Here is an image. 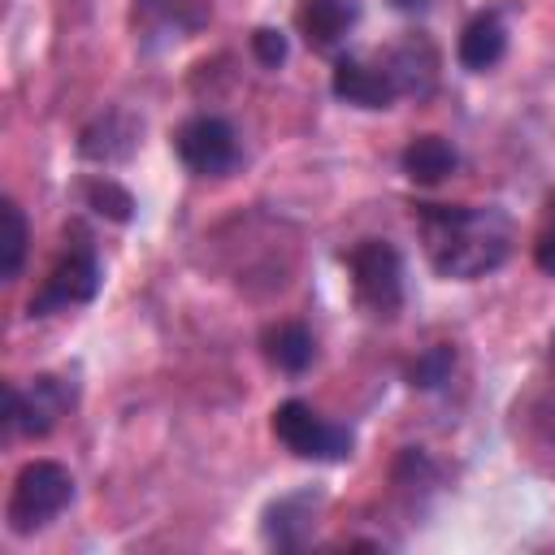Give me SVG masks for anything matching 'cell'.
Returning a JSON list of instances; mask_svg holds the SVG:
<instances>
[{
  "label": "cell",
  "instance_id": "obj_3",
  "mask_svg": "<svg viewBox=\"0 0 555 555\" xmlns=\"http://www.w3.org/2000/svg\"><path fill=\"white\" fill-rule=\"evenodd\" d=\"M343 260L351 269L356 304L369 317L390 321L403 308V256H399V247L386 238H360Z\"/></svg>",
  "mask_w": 555,
  "mask_h": 555
},
{
  "label": "cell",
  "instance_id": "obj_13",
  "mask_svg": "<svg viewBox=\"0 0 555 555\" xmlns=\"http://www.w3.org/2000/svg\"><path fill=\"white\" fill-rule=\"evenodd\" d=\"M399 87V95H429L434 91V78H438V52L429 48V39H408L399 43L386 61H382Z\"/></svg>",
  "mask_w": 555,
  "mask_h": 555
},
{
  "label": "cell",
  "instance_id": "obj_11",
  "mask_svg": "<svg viewBox=\"0 0 555 555\" xmlns=\"http://www.w3.org/2000/svg\"><path fill=\"white\" fill-rule=\"evenodd\" d=\"M134 17H139L143 35L186 39L208 26L212 0H134Z\"/></svg>",
  "mask_w": 555,
  "mask_h": 555
},
{
  "label": "cell",
  "instance_id": "obj_9",
  "mask_svg": "<svg viewBox=\"0 0 555 555\" xmlns=\"http://www.w3.org/2000/svg\"><path fill=\"white\" fill-rule=\"evenodd\" d=\"M330 91L343 104H356V108H390L399 100V87H395L390 69L386 65H369L360 56H338L334 61Z\"/></svg>",
  "mask_w": 555,
  "mask_h": 555
},
{
  "label": "cell",
  "instance_id": "obj_18",
  "mask_svg": "<svg viewBox=\"0 0 555 555\" xmlns=\"http://www.w3.org/2000/svg\"><path fill=\"white\" fill-rule=\"evenodd\" d=\"M82 199H87V208H95L108 221H130L134 217V195L113 178H91L82 186Z\"/></svg>",
  "mask_w": 555,
  "mask_h": 555
},
{
  "label": "cell",
  "instance_id": "obj_16",
  "mask_svg": "<svg viewBox=\"0 0 555 555\" xmlns=\"http://www.w3.org/2000/svg\"><path fill=\"white\" fill-rule=\"evenodd\" d=\"M321 494L312 490H299V494H286L278 499L269 512H264V538L273 546H299L304 542V525H308V507L317 503Z\"/></svg>",
  "mask_w": 555,
  "mask_h": 555
},
{
  "label": "cell",
  "instance_id": "obj_14",
  "mask_svg": "<svg viewBox=\"0 0 555 555\" xmlns=\"http://www.w3.org/2000/svg\"><path fill=\"white\" fill-rule=\"evenodd\" d=\"M455 165H460V152L442 134H416L403 147V173L421 186H438L447 173H455Z\"/></svg>",
  "mask_w": 555,
  "mask_h": 555
},
{
  "label": "cell",
  "instance_id": "obj_6",
  "mask_svg": "<svg viewBox=\"0 0 555 555\" xmlns=\"http://www.w3.org/2000/svg\"><path fill=\"white\" fill-rule=\"evenodd\" d=\"M273 434L286 451H295L299 460H325V464H338L351 455L356 438L347 425H334L325 421L312 403L304 399H286L273 408Z\"/></svg>",
  "mask_w": 555,
  "mask_h": 555
},
{
  "label": "cell",
  "instance_id": "obj_8",
  "mask_svg": "<svg viewBox=\"0 0 555 555\" xmlns=\"http://www.w3.org/2000/svg\"><path fill=\"white\" fill-rule=\"evenodd\" d=\"M139 134H143V121L126 108H104L95 113L82 134H78V156L82 160H95V165H121L134 156L139 147Z\"/></svg>",
  "mask_w": 555,
  "mask_h": 555
},
{
  "label": "cell",
  "instance_id": "obj_4",
  "mask_svg": "<svg viewBox=\"0 0 555 555\" xmlns=\"http://www.w3.org/2000/svg\"><path fill=\"white\" fill-rule=\"evenodd\" d=\"M78 386L69 377L56 373H35L26 386H4V429L9 434H26V438H43L56 429V421L74 408Z\"/></svg>",
  "mask_w": 555,
  "mask_h": 555
},
{
  "label": "cell",
  "instance_id": "obj_19",
  "mask_svg": "<svg viewBox=\"0 0 555 555\" xmlns=\"http://www.w3.org/2000/svg\"><path fill=\"white\" fill-rule=\"evenodd\" d=\"M451 369H455V351L447 343H438L425 356H416V364L408 369V382L421 386V390H434V386H442L451 377Z\"/></svg>",
  "mask_w": 555,
  "mask_h": 555
},
{
  "label": "cell",
  "instance_id": "obj_2",
  "mask_svg": "<svg viewBox=\"0 0 555 555\" xmlns=\"http://www.w3.org/2000/svg\"><path fill=\"white\" fill-rule=\"evenodd\" d=\"M74 503V473L56 460H30L22 464V473L13 477L9 503H4V520L17 538H30L39 529H48L65 507Z\"/></svg>",
  "mask_w": 555,
  "mask_h": 555
},
{
  "label": "cell",
  "instance_id": "obj_21",
  "mask_svg": "<svg viewBox=\"0 0 555 555\" xmlns=\"http://www.w3.org/2000/svg\"><path fill=\"white\" fill-rule=\"evenodd\" d=\"M533 264H538L546 278H555V230L538 238V247H533Z\"/></svg>",
  "mask_w": 555,
  "mask_h": 555
},
{
  "label": "cell",
  "instance_id": "obj_5",
  "mask_svg": "<svg viewBox=\"0 0 555 555\" xmlns=\"http://www.w3.org/2000/svg\"><path fill=\"white\" fill-rule=\"evenodd\" d=\"M100 282H104V264H100L95 247L87 243V234H78V243L52 264V273L43 278V286L30 295L26 312L30 317H52V312L91 304L100 295Z\"/></svg>",
  "mask_w": 555,
  "mask_h": 555
},
{
  "label": "cell",
  "instance_id": "obj_17",
  "mask_svg": "<svg viewBox=\"0 0 555 555\" xmlns=\"http://www.w3.org/2000/svg\"><path fill=\"white\" fill-rule=\"evenodd\" d=\"M4 238H0V278L13 282L26 264V247H30V225H26V212L17 208V199H4Z\"/></svg>",
  "mask_w": 555,
  "mask_h": 555
},
{
  "label": "cell",
  "instance_id": "obj_12",
  "mask_svg": "<svg viewBox=\"0 0 555 555\" xmlns=\"http://www.w3.org/2000/svg\"><path fill=\"white\" fill-rule=\"evenodd\" d=\"M503 52H507V26H503L499 13H477V17L464 26L460 48H455V56H460V65H464L468 74L494 69V65L503 61Z\"/></svg>",
  "mask_w": 555,
  "mask_h": 555
},
{
  "label": "cell",
  "instance_id": "obj_20",
  "mask_svg": "<svg viewBox=\"0 0 555 555\" xmlns=\"http://www.w3.org/2000/svg\"><path fill=\"white\" fill-rule=\"evenodd\" d=\"M251 52H256V61H260L264 69H278V65L286 61V35L273 30V26H256V30H251Z\"/></svg>",
  "mask_w": 555,
  "mask_h": 555
},
{
  "label": "cell",
  "instance_id": "obj_10",
  "mask_svg": "<svg viewBox=\"0 0 555 555\" xmlns=\"http://www.w3.org/2000/svg\"><path fill=\"white\" fill-rule=\"evenodd\" d=\"M360 22V0H299L295 26L312 52H334Z\"/></svg>",
  "mask_w": 555,
  "mask_h": 555
},
{
  "label": "cell",
  "instance_id": "obj_1",
  "mask_svg": "<svg viewBox=\"0 0 555 555\" xmlns=\"http://www.w3.org/2000/svg\"><path fill=\"white\" fill-rule=\"evenodd\" d=\"M412 217L438 278L473 282L512 256V217L494 204H416Z\"/></svg>",
  "mask_w": 555,
  "mask_h": 555
},
{
  "label": "cell",
  "instance_id": "obj_15",
  "mask_svg": "<svg viewBox=\"0 0 555 555\" xmlns=\"http://www.w3.org/2000/svg\"><path fill=\"white\" fill-rule=\"evenodd\" d=\"M260 347H264L269 364H278L282 373H304L312 364V356H317V343H312V334L299 321L269 325L264 338H260Z\"/></svg>",
  "mask_w": 555,
  "mask_h": 555
},
{
  "label": "cell",
  "instance_id": "obj_7",
  "mask_svg": "<svg viewBox=\"0 0 555 555\" xmlns=\"http://www.w3.org/2000/svg\"><path fill=\"white\" fill-rule=\"evenodd\" d=\"M173 152L178 160L199 173V178H221L238 165V139H234V126L225 117H212V113H199V117H186L178 130H173Z\"/></svg>",
  "mask_w": 555,
  "mask_h": 555
}]
</instances>
